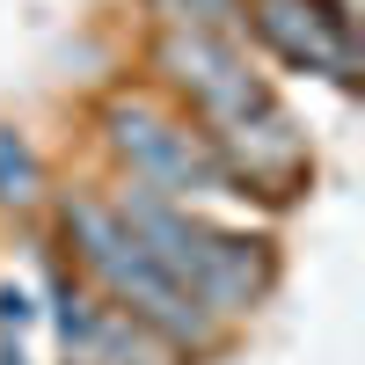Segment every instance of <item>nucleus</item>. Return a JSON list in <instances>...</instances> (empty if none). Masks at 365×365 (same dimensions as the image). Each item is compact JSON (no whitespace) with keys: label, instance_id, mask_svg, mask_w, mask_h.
<instances>
[{"label":"nucleus","instance_id":"1","mask_svg":"<svg viewBox=\"0 0 365 365\" xmlns=\"http://www.w3.org/2000/svg\"><path fill=\"white\" fill-rule=\"evenodd\" d=\"M44 227H51L44 241L58 249V263H66L88 292L110 299V307H125L132 322H146L161 344H175L190 365H205L212 351H227V329L212 322L154 256H146V241L117 220V205H110L103 182H66V190H51Z\"/></svg>","mask_w":365,"mask_h":365},{"label":"nucleus","instance_id":"2","mask_svg":"<svg viewBox=\"0 0 365 365\" xmlns=\"http://www.w3.org/2000/svg\"><path fill=\"white\" fill-rule=\"evenodd\" d=\"M103 190L117 205V220L146 241V256H154L227 336L249 314L270 307L285 263H278V241L263 227H241V220H220V212H205V205H175V197H154V190H132V182H103Z\"/></svg>","mask_w":365,"mask_h":365},{"label":"nucleus","instance_id":"3","mask_svg":"<svg viewBox=\"0 0 365 365\" xmlns=\"http://www.w3.org/2000/svg\"><path fill=\"white\" fill-rule=\"evenodd\" d=\"M88 132H96V154L110 168V182H132V190H154L175 205H234L227 168L212 154V139L182 117L154 81H117L96 96L88 110Z\"/></svg>","mask_w":365,"mask_h":365},{"label":"nucleus","instance_id":"4","mask_svg":"<svg viewBox=\"0 0 365 365\" xmlns=\"http://www.w3.org/2000/svg\"><path fill=\"white\" fill-rule=\"evenodd\" d=\"M146 81H154L197 132H220V125H234V117H249V110H263L278 96L241 37L168 29V22H154V37H146Z\"/></svg>","mask_w":365,"mask_h":365},{"label":"nucleus","instance_id":"5","mask_svg":"<svg viewBox=\"0 0 365 365\" xmlns=\"http://www.w3.org/2000/svg\"><path fill=\"white\" fill-rule=\"evenodd\" d=\"M44 256V299H51V329H58V351H66V365H190L175 344H161L146 322H132L125 307H110V299H96L66 263H58L51 241H37Z\"/></svg>","mask_w":365,"mask_h":365},{"label":"nucleus","instance_id":"6","mask_svg":"<svg viewBox=\"0 0 365 365\" xmlns=\"http://www.w3.org/2000/svg\"><path fill=\"white\" fill-rule=\"evenodd\" d=\"M205 139H212V154H220V168H227L234 205H249V197L256 205H292L314 182V146L299 132V117L285 110V96H270L263 110L234 117V125L205 132Z\"/></svg>","mask_w":365,"mask_h":365},{"label":"nucleus","instance_id":"7","mask_svg":"<svg viewBox=\"0 0 365 365\" xmlns=\"http://www.w3.org/2000/svg\"><path fill=\"white\" fill-rule=\"evenodd\" d=\"M241 37H256L292 73H322L336 88H358L351 0H241Z\"/></svg>","mask_w":365,"mask_h":365},{"label":"nucleus","instance_id":"8","mask_svg":"<svg viewBox=\"0 0 365 365\" xmlns=\"http://www.w3.org/2000/svg\"><path fill=\"white\" fill-rule=\"evenodd\" d=\"M51 190H58V182H51V161L37 154V139L0 117V220L37 227L44 205H51Z\"/></svg>","mask_w":365,"mask_h":365},{"label":"nucleus","instance_id":"9","mask_svg":"<svg viewBox=\"0 0 365 365\" xmlns=\"http://www.w3.org/2000/svg\"><path fill=\"white\" fill-rule=\"evenodd\" d=\"M146 15L168 29H212V37H241V0H146ZM249 44V37H241Z\"/></svg>","mask_w":365,"mask_h":365},{"label":"nucleus","instance_id":"10","mask_svg":"<svg viewBox=\"0 0 365 365\" xmlns=\"http://www.w3.org/2000/svg\"><path fill=\"white\" fill-rule=\"evenodd\" d=\"M37 292L29 285H15V278H0V336H29V329H37Z\"/></svg>","mask_w":365,"mask_h":365},{"label":"nucleus","instance_id":"11","mask_svg":"<svg viewBox=\"0 0 365 365\" xmlns=\"http://www.w3.org/2000/svg\"><path fill=\"white\" fill-rule=\"evenodd\" d=\"M0 365H29V351H22V336H0Z\"/></svg>","mask_w":365,"mask_h":365}]
</instances>
